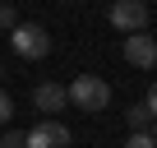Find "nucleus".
I'll return each mask as SVG.
<instances>
[{"mask_svg": "<svg viewBox=\"0 0 157 148\" xmlns=\"http://www.w3.org/2000/svg\"><path fill=\"white\" fill-rule=\"evenodd\" d=\"M65 93H69V102H74L78 111H88V116H97V111L111 107V84L102 79V74H78Z\"/></svg>", "mask_w": 157, "mask_h": 148, "instance_id": "obj_1", "label": "nucleus"}, {"mask_svg": "<svg viewBox=\"0 0 157 148\" xmlns=\"http://www.w3.org/2000/svg\"><path fill=\"white\" fill-rule=\"evenodd\" d=\"M10 46H14V56L19 60H46L51 56V33L42 28V23H14L10 28Z\"/></svg>", "mask_w": 157, "mask_h": 148, "instance_id": "obj_2", "label": "nucleus"}, {"mask_svg": "<svg viewBox=\"0 0 157 148\" xmlns=\"http://www.w3.org/2000/svg\"><path fill=\"white\" fill-rule=\"evenodd\" d=\"M106 19H111L120 33H143L148 19H152V10L143 5V0H116V5L106 10Z\"/></svg>", "mask_w": 157, "mask_h": 148, "instance_id": "obj_3", "label": "nucleus"}, {"mask_svg": "<svg viewBox=\"0 0 157 148\" xmlns=\"http://www.w3.org/2000/svg\"><path fill=\"white\" fill-rule=\"evenodd\" d=\"M125 60L134 69H152L157 65V37H148V28L143 33H125Z\"/></svg>", "mask_w": 157, "mask_h": 148, "instance_id": "obj_4", "label": "nucleus"}, {"mask_svg": "<svg viewBox=\"0 0 157 148\" xmlns=\"http://www.w3.org/2000/svg\"><path fill=\"white\" fill-rule=\"evenodd\" d=\"M23 143H28V148H69V130H65L60 120H37V125L23 134Z\"/></svg>", "mask_w": 157, "mask_h": 148, "instance_id": "obj_5", "label": "nucleus"}, {"mask_svg": "<svg viewBox=\"0 0 157 148\" xmlns=\"http://www.w3.org/2000/svg\"><path fill=\"white\" fill-rule=\"evenodd\" d=\"M33 107H37L42 116H60V111L69 107V93H65L56 79H46V84H37V88H33Z\"/></svg>", "mask_w": 157, "mask_h": 148, "instance_id": "obj_6", "label": "nucleus"}, {"mask_svg": "<svg viewBox=\"0 0 157 148\" xmlns=\"http://www.w3.org/2000/svg\"><path fill=\"white\" fill-rule=\"evenodd\" d=\"M125 148H157V139H152V130H129Z\"/></svg>", "mask_w": 157, "mask_h": 148, "instance_id": "obj_7", "label": "nucleus"}, {"mask_svg": "<svg viewBox=\"0 0 157 148\" xmlns=\"http://www.w3.org/2000/svg\"><path fill=\"white\" fill-rule=\"evenodd\" d=\"M152 125V111L148 107H129V130H148Z\"/></svg>", "mask_w": 157, "mask_h": 148, "instance_id": "obj_8", "label": "nucleus"}, {"mask_svg": "<svg viewBox=\"0 0 157 148\" xmlns=\"http://www.w3.org/2000/svg\"><path fill=\"white\" fill-rule=\"evenodd\" d=\"M19 23V10H14V0H10V5H0V33H10Z\"/></svg>", "mask_w": 157, "mask_h": 148, "instance_id": "obj_9", "label": "nucleus"}, {"mask_svg": "<svg viewBox=\"0 0 157 148\" xmlns=\"http://www.w3.org/2000/svg\"><path fill=\"white\" fill-rule=\"evenodd\" d=\"M0 148H28L23 143V130H5V134H0Z\"/></svg>", "mask_w": 157, "mask_h": 148, "instance_id": "obj_10", "label": "nucleus"}, {"mask_svg": "<svg viewBox=\"0 0 157 148\" xmlns=\"http://www.w3.org/2000/svg\"><path fill=\"white\" fill-rule=\"evenodd\" d=\"M10 116H14V97H10V93H5V88H0V125H5V120H10Z\"/></svg>", "mask_w": 157, "mask_h": 148, "instance_id": "obj_11", "label": "nucleus"}, {"mask_svg": "<svg viewBox=\"0 0 157 148\" xmlns=\"http://www.w3.org/2000/svg\"><path fill=\"white\" fill-rule=\"evenodd\" d=\"M143 107H148V111H152V120H157V79L148 84V97H143Z\"/></svg>", "mask_w": 157, "mask_h": 148, "instance_id": "obj_12", "label": "nucleus"}, {"mask_svg": "<svg viewBox=\"0 0 157 148\" xmlns=\"http://www.w3.org/2000/svg\"><path fill=\"white\" fill-rule=\"evenodd\" d=\"M148 130H152V139H157V120H152V125H148Z\"/></svg>", "mask_w": 157, "mask_h": 148, "instance_id": "obj_13", "label": "nucleus"}, {"mask_svg": "<svg viewBox=\"0 0 157 148\" xmlns=\"http://www.w3.org/2000/svg\"><path fill=\"white\" fill-rule=\"evenodd\" d=\"M0 79H5V65H0Z\"/></svg>", "mask_w": 157, "mask_h": 148, "instance_id": "obj_14", "label": "nucleus"}, {"mask_svg": "<svg viewBox=\"0 0 157 148\" xmlns=\"http://www.w3.org/2000/svg\"><path fill=\"white\" fill-rule=\"evenodd\" d=\"M51 5H65V0H51Z\"/></svg>", "mask_w": 157, "mask_h": 148, "instance_id": "obj_15", "label": "nucleus"}, {"mask_svg": "<svg viewBox=\"0 0 157 148\" xmlns=\"http://www.w3.org/2000/svg\"><path fill=\"white\" fill-rule=\"evenodd\" d=\"M14 5H19V0H14Z\"/></svg>", "mask_w": 157, "mask_h": 148, "instance_id": "obj_16", "label": "nucleus"}]
</instances>
